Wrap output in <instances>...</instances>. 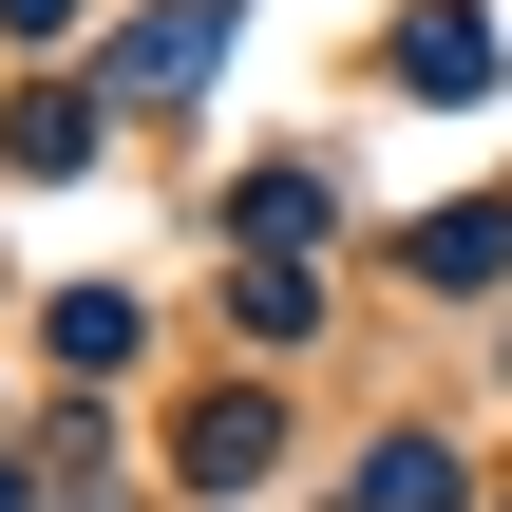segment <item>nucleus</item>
<instances>
[{
	"mask_svg": "<svg viewBox=\"0 0 512 512\" xmlns=\"http://www.w3.org/2000/svg\"><path fill=\"white\" fill-rule=\"evenodd\" d=\"M361 512H456V475H437V456H418V437H399V456H380V475H361Z\"/></svg>",
	"mask_w": 512,
	"mask_h": 512,
	"instance_id": "1",
	"label": "nucleus"
}]
</instances>
